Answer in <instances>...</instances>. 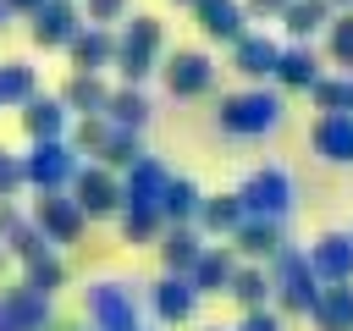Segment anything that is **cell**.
<instances>
[{
	"label": "cell",
	"mask_w": 353,
	"mask_h": 331,
	"mask_svg": "<svg viewBox=\"0 0 353 331\" xmlns=\"http://www.w3.org/2000/svg\"><path fill=\"white\" fill-rule=\"evenodd\" d=\"M325 50H331L336 66H353V17H331V28H325Z\"/></svg>",
	"instance_id": "24"
},
{
	"label": "cell",
	"mask_w": 353,
	"mask_h": 331,
	"mask_svg": "<svg viewBox=\"0 0 353 331\" xmlns=\"http://www.w3.org/2000/svg\"><path fill=\"white\" fill-rule=\"evenodd\" d=\"M154 50H160V22H154V17H138V22L127 28V44H121V72L138 83V77L154 66Z\"/></svg>",
	"instance_id": "7"
},
{
	"label": "cell",
	"mask_w": 353,
	"mask_h": 331,
	"mask_svg": "<svg viewBox=\"0 0 353 331\" xmlns=\"http://www.w3.org/2000/svg\"><path fill=\"white\" fill-rule=\"evenodd\" d=\"M204 331H226V325H204Z\"/></svg>",
	"instance_id": "29"
},
{
	"label": "cell",
	"mask_w": 353,
	"mask_h": 331,
	"mask_svg": "<svg viewBox=\"0 0 353 331\" xmlns=\"http://www.w3.org/2000/svg\"><path fill=\"white\" fill-rule=\"evenodd\" d=\"M154 309H160V320H188L193 309H199V287H193V276H182V270H171L165 281H154Z\"/></svg>",
	"instance_id": "10"
},
{
	"label": "cell",
	"mask_w": 353,
	"mask_h": 331,
	"mask_svg": "<svg viewBox=\"0 0 353 331\" xmlns=\"http://www.w3.org/2000/svg\"><path fill=\"white\" fill-rule=\"evenodd\" d=\"M193 6H199V22H204L210 39H221V44H237L243 39V17L248 11L237 0H193Z\"/></svg>",
	"instance_id": "13"
},
{
	"label": "cell",
	"mask_w": 353,
	"mask_h": 331,
	"mask_svg": "<svg viewBox=\"0 0 353 331\" xmlns=\"http://www.w3.org/2000/svg\"><path fill=\"white\" fill-rule=\"evenodd\" d=\"M243 309H265V298H270V276L265 270H232V287H226Z\"/></svg>",
	"instance_id": "21"
},
{
	"label": "cell",
	"mask_w": 353,
	"mask_h": 331,
	"mask_svg": "<svg viewBox=\"0 0 353 331\" xmlns=\"http://www.w3.org/2000/svg\"><path fill=\"white\" fill-rule=\"evenodd\" d=\"M243 215H248V210H243V199H237V193H215V199H204V204H199L204 232H226V237H232V232L243 226Z\"/></svg>",
	"instance_id": "18"
},
{
	"label": "cell",
	"mask_w": 353,
	"mask_h": 331,
	"mask_svg": "<svg viewBox=\"0 0 353 331\" xmlns=\"http://www.w3.org/2000/svg\"><path fill=\"white\" fill-rule=\"evenodd\" d=\"M165 166L160 160H138V171H132V182H127V204L138 210V215H160V204H165Z\"/></svg>",
	"instance_id": "8"
},
{
	"label": "cell",
	"mask_w": 353,
	"mask_h": 331,
	"mask_svg": "<svg viewBox=\"0 0 353 331\" xmlns=\"http://www.w3.org/2000/svg\"><path fill=\"white\" fill-rule=\"evenodd\" d=\"M215 121H221V132H232V138H265V132L281 121V94H265V88L226 94Z\"/></svg>",
	"instance_id": "1"
},
{
	"label": "cell",
	"mask_w": 353,
	"mask_h": 331,
	"mask_svg": "<svg viewBox=\"0 0 353 331\" xmlns=\"http://www.w3.org/2000/svg\"><path fill=\"white\" fill-rule=\"evenodd\" d=\"M232 270H237V265H232V254H226V248H204V254L193 259V270H188V276H193V287H199V292H226V287H232Z\"/></svg>",
	"instance_id": "16"
},
{
	"label": "cell",
	"mask_w": 353,
	"mask_h": 331,
	"mask_svg": "<svg viewBox=\"0 0 353 331\" xmlns=\"http://www.w3.org/2000/svg\"><path fill=\"white\" fill-rule=\"evenodd\" d=\"M237 199H243V210H248V215L287 221V215H292V204H298V188H292V177H287L281 166H259V171L237 188Z\"/></svg>",
	"instance_id": "2"
},
{
	"label": "cell",
	"mask_w": 353,
	"mask_h": 331,
	"mask_svg": "<svg viewBox=\"0 0 353 331\" xmlns=\"http://www.w3.org/2000/svg\"><path fill=\"white\" fill-rule=\"evenodd\" d=\"M243 11H254V17H281V11H287V0H248Z\"/></svg>",
	"instance_id": "27"
},
{
	"label": "cell",
	"mask_w": 353,
	"mask_h": 331,
	"mask_svg": "<svg viewBox=\"0 0 353 331\" xmlns=\"http://www.w3.org/2000/svg\"><path fill=\"white\" fill-rule=\"evenodd\" d=\"M314 154L331 166H353V110H320L314 121Z\"/></svg>",
	"instance_id": "4"
},
{
	"label": "cell",
	"mask_w": 353,
	"mask_h": 331,
	"mask_svg": "<svg viewBox=\"0 0 353 331\" xmlns=\"http://www.w3.org/2000/svg\"><path fill=\"white\" fill-rule=\"evenodd\" d=\"M309 265H314L320 287H331V281H347V276H353V232H325V237H314V248H309Z\"/></svg>",
	"instance_id": "5"
},
{
	"label": "cell",
	"mask_w": 353,
	"mask_h": 331,
	"mask_svg": "<svg viewBox=\"0 0 353 331\" xmlns=\"http://www.w3.org/2000/svg\"><path fill=\"white\" fill-rule=\"evenodd\" d=\"M309 94L320 110H353V77H320Z\"/></svg>",
	"instance_id": "23"
},
{
	"label": "cell",
	"mask_w": 353,
	"mask_h": 331,
	"mask_svg": "<svg viewBox=\"0 0 353 331\" xmlns=\"http://www.w3.org/2000/svg\"><path fill=\"white\" fill-rule=\"evenodd\" d=\"M110 110H116V121H121V127H138V121L149 116V105H143V94H138V88L116 94V99H110Z\"/></svg>",
	"instance_id": "25"
},
{
	"label": "cell",
	"mask_w": 353,
	"mask_h": 331,
	"mask_svg": "<svg viewBox=\"0 0 353 331\" xmlns=\"http://www.w3.org/2000/svg\"><path fill=\"white\" fill-rule=\"evenodd\" d=\"M88 309L99 314L105 331H138V309H132V298H127L116 281H99V287L88 292Z\"/></svg>",
	"instance_id": "9"
},
{
	"label": "cell",
	"mask_w": 353,
	"mask_h": 331,
	"mask_svg": "<svg viewBox=\"0 0 353 331\" xmlns=\"http://www.w3.org/2000/svg\"><path fill=\"white\" fill-rule=\"evenodd\" d=\"M88 11L105 22V17H121V0H88Z\"/></svg>",
	"instance_id": "28"
},
{
	"label": "cell",
	"mask_w": 353,
	"mask_h": 331,
	"mask_svg": "<svg viewBox=\"0 0 353 331\" xmlns=\"http://www.w3.org/2000/svg\"><path fill=\"white\" fill-rule=\"evenodd\" d=\"M237 331H281V320H276V314H270V309H248V314H243V325H237Z\"/></svg>",
	"instance_id": "26"
},
{
	"label": "cell",
	"mask_w": 353,
	"mask_h": 331,
	"mask_svg": "<svg viewBox=\"0 0 353 331\" xmlns=\"http://www.w3.org/2000/svg\"><path fill=\"white\" fill-rule=\"evenodd\" d=\"M199 204H204V193L193 188V182H165V204H160V215H171V221H193L199 215Z\"/></svg>",
	"instance_id": "20"
},
{
	"label": "cell",
	"mask_w": 353,
	"mask_h": 331,
	"mask_svg": "<svg viewBox=\"0 0 353 331\" xmlns=\"http://www.w3.org/2000/svg\"><path fill=\"white\" fill-rule=\"evenodd\" d=\"M232 243L254 259H276L287 243H281V221H265V215H243V226L232 232Z\"/></svg>",
	"instance_id": "11"
},
{
	"label": "cell",
	"mask_w": 353,
	"mask_h": 331,
	"mask_svg": "<svg viewBox=\"0 0 353 331\" xmlns=\"http://www.w3.org/2000/svg\"><path fill=\"white\" fill-rule=\"evenodd\" d=\"M276 83H281V88H314V83H320V61H314L303 44H292V50L276 55Z\"/></svg>",
	"instance_id": "15"
},
{
	"label": "cell",
	"mask_w": 353,
	"mask_h": 331,
	"mask_svg": "<svg viewBox=\"0 0 353 331\" xmlns=\"http://www.w3.org/2000/svg\"><path fill=\"white\" fill-rule=\"evenodd\" d=\"M270 292H281V303H287L292 314H309V309H314V298H320V276H314L309 254H292V248H281V254H276Z\"/></svg>",
	"instance_id": "3"
},
{
	"label": "cell",
	"mask_w": 353,
	"mask_h": 331,
	"mask_svg": "<svg viewBox=\"0 0 353 331\" xmlns=\"http://www.w3.org/2000/svg\"><path fill=\"white\" fill-rule=\"evenodd\" d=\"M199 254H204V243H199V232H193V226H188V221H176V226H171V232H165V265H171V270H182V276H188V270H193V259H199Z\"/></svg>",
	"instance_id": "19"
},
{
	"label": "cell",
	"mask_w": 353,
	"mask_h": 331,
	"mask_svg": "<svg viewBox=\"0 0 353 331\" xmlns=\"http://www.w3.org/2000/svg\"><path fill=\"white\" fill-rule=\"evenodd\" d=\"M210 83H215V61H210V55H199V50H176V55H171L165 88H171L176 99H193V94H204Z\"/></svg>",
	"instance_id": "6"
},
{
	"label": "cell",
	"mask_w": 353,
	"mask_h": 331,
	"mask_svg": "<svg viewBox=\"0 0 353 331\" xmlns=\"http://www.w3.org/2000/svg\"><path fill=\"white\" fill-rule=\"evenodd\" d=\"M281 22H287V33H292V39H314V33L331 22V0H287Z\"/></svg>",
	"instance_id": "17"
},
{
	"label": "cell",
	"mask_w": 353,
	"mask_h": 331,
	"mask_svg": "<svg viewBox=\"0 0 353 331\" xmlns=\"http://www.w3.org/2000/svg\"><path fill=\"white\" fill-rule=\"evenodd\" d=\"M121 204V188L110 182V177H99V171H88L83 177V210H94V215H110Z\"/></svg>",
	"instance_id": "22"
},
{
	"label": "cell",
	"mask_w": 353,
	"mask_h": 331,
	"mask_svg": "<svg viewBox=\"0 0 353 331\" xmlns=\"http://www.w3.org/2000/svg\"><path fill=\"white\" fill-rule=\"evenodd\" d=\"M314 325L320 331H353V287L347 281H331V287H320V298H314Z\"/></svg>",
	"instance_id": "12"
},
{
	"label": "cell",
	"mask_w": 353,
	"mask_h": 331,
	"mask_svg": "<svg viewBox=\"0 0 353 331\" xmlns=\"http://www.w3.org/2000/svg\"><path fill=\"white\" fill-rule=\"evenodd\" d=\"M276 39H265V33H243L237 44H232V61H237V72L243 77H270L276 72Z\"/></svg>",
	"instance_id": "14"
}]
</instances>
